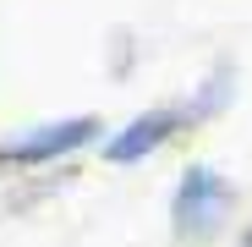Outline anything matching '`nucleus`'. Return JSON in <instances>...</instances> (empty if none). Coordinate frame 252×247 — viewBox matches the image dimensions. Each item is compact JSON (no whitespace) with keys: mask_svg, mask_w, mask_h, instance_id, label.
Returning a JSON list of instances; mask_svg holds the SVG:
<instances>
[{"mask_svg":"<svg viewBox=\"0 0 252 247\" xmlns=\"http://www.w3.org/2000/svg\"><path fill=\"white\" fill-rule=\"evenodd\" d=\"M181 132H192L187 115H181V105H148V110H137L132 121L110 127L104 143H99V154H104V165H143V159H154L159 148H170Z\"/></svg>","mask_w":252,"mask_h":247,"instance_id":"nucleus-3","label":"nucleus"},{"mask_svg":"<svg viewBox=\"0 0 252 247\" xmlns=\"http://www.w3.org/2000/svg\"><path fill=\"white\" fill-rule=\"evenodd\" d=\"M236 209H241L236 181L220 165L192 159L181 171V181H176V192H170V236L181 247H208L236 225Z\"/></svg>","mask_w":252,"mask_h":247,"instance_id":"nucleus-1","label":"nucleus"},{"mask_svg":"<svg viewBox=\"0 0 252 247\" xmlns=\"http://www.w3.org/2000/svg\"><path fill=\"white\" fill-rule=\"evenodd\" d=\"M104 132L110 127L99 115H55V121H33V127L0 132V171H61L82 148L104 143Z\"/></svg>","mask_w":252,"mask_h":247,"instance_id":"nucleus-2","label":"nucleus"},{"mask_svg":"<svg viewBox=\"0 0 252 247\" xmlns=\"http://www.w3.org/2000/svg\"><path fill=\"white\" fill-rule=\"evenodd\" d=\"M236 247H252V225H241V231H236Z\"/></svg>","mask_w":252,"mask_h":247,"instance_id":"nucleus-5","label":"nucleus"},{"mask_svg":"<svg viewBox=\"0 0 252 247\" xmlns=\"http://www.w3.org/2000/svg\"><path fill=\"white\" fill-rule=\"evenodd\" d=\"M230 105H236V61H214L208 77L181 99V115H187V127H203V121H220Z\"/></svg>","mask_w":252,"mask_h":247,"instance_id":"nucleus-4","label":"nucleus"}]
</instances>
